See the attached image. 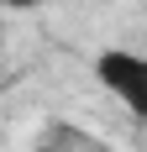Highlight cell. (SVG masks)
<instances>
[{"instance_id":"cell-3","label":"cell","mask_w":147,"mask_h":152,"mask_svg":"<svg viewBox=\"0 0 147 152\" xmlns=\"http://www.w3.org/2000/svg\"><path fill=\"white\" fill-rule=\"evenodd\" d=\"M42 0H5V11H37Z\"/></svg>"},{"instance_id":"cell-2","label":"cell","mask_w":147,"mask_h":152,"mask_svg":"<svg viewBox=\"0 0 147 152\" xmlns=\"http://www.w3.org/2000/svg\"><path fill=\"white\" fill-rule=\"evenodd\" d=\"M74 137V131H63V142H68ZM37 152H58V147H47V142H42V147H37ZM68 152H100V147H89V142H84V147H79V142H68Z\"/></svg>"},{"instance_id":"cell-1","label":"cell","mask_w":147,"mask_h":152,"mask_svg":"<svg viewBox=\"0 0 147 152\" xmlns=\"http://www.w3.org/2000/svg\"><path fill=\"white\" fill-rule=\"evenodd\" d=\"M95 79H100L105 89H110L121 105L147 126V53H132V47H105L100 58H95Z\"/></svg>"}]
</instances>
